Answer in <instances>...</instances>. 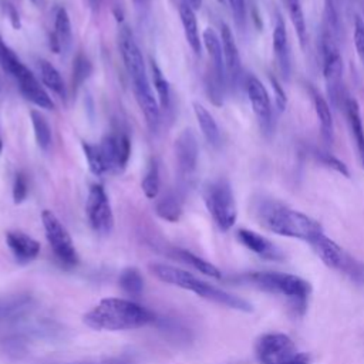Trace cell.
Here are the masks:
<instances>
[{
  "label": "cell",
  "instance_id": "6da1fadb",
  "mask_svg": "<svg viewBox=\"0 0 364 364\" xmlns=\"http://www.w3.org/2000/svg\"><path fill=\"white\" fill-rule=\"evenodd\" d=\"M252 213L264 229L279 236L309 243L323 233V226L318 220L291 209L277 199L263 196L255 199L252 203Z\"/></svg>",
  "mask_w": 364,
  "mask_h": 364
},
{
  "label": "cell",
  "instance_id": "7a4b0ae2",
  "mask_svg": "<svg viewBox=\"0 0 364 364\" xmlns=\"http://www.w3.org/2000/svg\"><path fill=\"white\" fill-rule=\"evenodd\" d=\"M155 320V314L132 300L102 299L84 316V323L94 330L119 331L144 327Z\"/></svg>",
  "mask_w": 364,
  "mask_h": 364
},
{
  "label": "cell",
  "instance_id": "3957f363",
  "mask_svg": "<svg viewBox=\"0 0 364 364\" xmlns=\"http://www.w3.org/2000/svg\"><path fill=\"white\" fill-rule=\"evenodd\" d=\"M235 282L283 299L296 316H303L307 310L311 286L300 276L283 272H246L235 277Z\"/></svg>",
  "mask_w": 364,
  "mask_h": 364
},
{
  "label": "cell",
  "instance_id": "277c9868",
  "mask_svg": "<svg viewBox=\"0 0 364 364\" xmlns=\"http://www.w3.org/2000/svg\"><path fill=\"white\" fill-rule=\"evenodd\" d=\"M338 20L331 0L326 1L324 23L320 37V53L323 60V77L327 87V94L334 107L341 108L347 91L343 85V57L337 43Z\"/></svg>",
  "mask_w": 364,
  "mask_h": 364
},
{
  "label": "cell",
  "instance_id": "5b68a950",
  "mask_svg": "<svg viewBox=\"0 0 364 364\" xmlns=\"http://www.w3.org/2000/svg\"><path fill=\"white\" fill-rule=\"evenodd\" d=\"M149 270L161 282L189 290V291L195 293L196 296L206 299L209 301L218 303L220 306H225V307H229L233 310L245 311V313L253 311V306L247 300H245L236 294H232L229 291H225L219 287H215V286L200 280L199 277L193 276L192 273L182 270L179 267H175L171 264H164V263H154L149 266Z\"/></svg>",
  "mask_w": 364,
  "mask_h": 364
},
{
  "label": "cell",
  "instance_id": "8992f818",
  "mask_svg": "<svg viewBox=\"0 0 364 364\" xmlns=\"http://www.w3.org/2000/svg\"><path fill=\"white\" fill-rule=\"evenodd\" d=\"M318 259L357 286H364V262L358 260L323 233L309 242Z\"/></svg>",
  "mask_w": 364,
  "mask_h": 364
},
{
  "label": "cell",
  "instance_id": "52a82bcc",
  "mask_svg": "<svg viewBox=\"0 0 364 364\" xmlns=\"http://www.w3.org/2000/svg\"><path fill=\"white\" fill-rule=\"evenodd\" d=\"M259 364H310L309 353L299 351L296 343L284 333H264L255 341Z\"/></svg>",
  "mask_w": 364,
  "mask_h": 364
},
{
  "label": "cell",
  "instance_id": "ba28073f",
  "mask_svg": "<svg viewBox=\"0 0 364 364\" xmlns=\"http://www.w3.org/2000/svg\"><path fill=\"white\" fill-rule=\"evenodd\" d=\"M203 200L218 228L229 230L237 219V208L230 182L225 178L209 182L203 191Z\"/></svg>",
  "mask_w": 364,
  "mask_h": 364
},
{
  "label": "cell",
  "instance_id": "9c48e42d",
  "mask_svg": "<svg viewBox=\"0 0 364 364\" xmlns=\"http://www.w3.org/2000/svg\"><path fill=\"white\" fill-rule=\"evenodd\" d=\"M41 220L46 237L57 259L65 266H75L78 263V255L68 230L51 210H43Z\"/></svg>",
  "mask_w": 364,
  "mask_h": 364
},
{
  "label": "cell",
  "instance_id": "30bf717a",
  "mask_svg": "<svg viewBox=\"0 0 364 364\" xmlns=\"http://www.w3.org/2000/svg\"><path fill=\"white\" fill-rule=\"evenodd\" d=\"M85 212L92 230L101 236L111 233L114 228V215L107 192L101 185H92L88 192Z\"/></svg>",
  "mask_w": 364,
  "mask_h": 364
},
{
  "label": "cell",
  "instance_id": "8fae6325",
  "mask_svg": "<svg viewBox=\"0 0 364 364\" xmlns=\"http://www.w3.org/2000/svg\"><path fill=\"white\" fill-rule=\"evenodd\" d=\"M245 88L252 105V111L264 134L273 131V107L266 87L255 75H247L245 80Z\"/></svg>",
  "mask_w": 364,
  "mask_h": 364
},
{
  "label": "cell",
  "instance_id": "7c38bea8",
  "mask_svg": "<svg viewBox=\"0 0 364 364\" xmlns=\"http://www.w3.org/2000/svg\"><path fill=\"white\" fill-rule=\"evenodd\" d=\"M118 40H119V53H121L124 65L132 80V84L148 81L144 55L138 43L135 41L132 31L128 27H122L119 31Z\"/></svg>",
  "mask_w": 364,
  "mask_h": 364
},
{
  "label": "cell",
  "instance_id": "4fadbf2b",
  "mask_svg": "<svg viewBox=\"0 0 364 364\" xmlns=\"http://www.w3.org/2000/svg\"><path fill=\"white\" fill-rule=\"evenodd\" d=\"M107 172L122 171L131 154V142L125 134L105 135L98 144Z\"/></svg>",
  "mask_w": 364,
  "mask_h": 364
},
{
  "label": "cell",
  "instance_id": "5bb4252c",
  "mask_svg": "<svg viewBox=\"0 0 364 364\" xmlns=\"http://www.w3.org/2000/svg\"><path fill=\"white\" fill-rule=\"evenodd\" d=\"M175 158L178 171L183 176H191L198 165L199 146L196 135L192 129H183L175 139Z\"/></svg>",
  "mask_w": 364,
  "mask_h": 364
},
{
  "label": "cell",
  "instance_id": "9a60e30c",
  "mask_svg": "<svg viewBox=\"0 0 364 364\" xmlns=\"http://www.w3.org/2000/svg\"><path fill=\"white\" fill-rule=\"evenodd\" d=\"M236 236L246 249H249L250 252H253L262 259L272 260V262H282L286 257L283 250L276 243H273L272 240H269L267 237L262 236L257 232L242 228L236 232Z\"/></svg>",
  "mask_w": 364,
  "mask_h": 364
},
{
  "label": "cell",
  "instance_id": "2e32d148",
  "mask_svg": "<svg viewBox=\"0 0 364 364\" xmlns=\"http://www.w3.org/2000/svg\"><path fill=\"white\" fill-rule=\"evenodd\" d=\"M272 40H273L272 46H273L276 65L282 74V78L284 81H287L290 78V73H291V53H290L287 30H286L284 21L280 14H277V17H276Z\"/></svg>",
  "mask_w": 364,
  "mask_h": 364
},
{
  "label": "cell",
  "instance_id": "e0dca14e",
  "mask_svg": "<svg viewBox=\"0 0 364 364\" xmlns=\"http://www.w3.org/2000/svg\"><path fill=\"white\" fill-rule=\"evenodd\" d=\"M220 41L223 50L226 78L230 81V84L236 85L242 78V61L235 36L226 23L220 24Z\"/></svg>",
  "mask_w": 364,
  "mask_h": 364
},
{
  "label": "cell",
  "instance_id": "ac0fdd59",
  "mask_svg": "<svg viewBox=\"0 0 364 364\" xmlns=\"http://www.w3.org/2000/svg\"><path fill=\"white\" fill-rule=\"evenodd\" d=\"M341 109L344 112L350 135L354 141L357 159L360 162V166L364 169V127H363L360 105L354 97H350L347 94L341 105Z\"/></svg>",
  "mask_w": 364,
  "mask_h": 364
},
{
  "label": "cell",
  "instance_id": "d6986e66",
  "mask_svg": "<svg viewBox=\"0 0 364 364\" xmlns=\"http://www.w3.org/2000/svg\"><path fill=\"white\" fill-rule=\"evenodd\" d=\"M18 82V88L23 92V95L30 100L33 104H36L40 108L44 109H53L54 101L47 94V91L43 88L37 77L26 67L23 65L17 74L13 77Z\"/></svg>",
  "mask_w": 364,
  "mask_h": 364
},
{
  "label": "cell",
  "instance_id": "ffe728a7",
  "mask_svg": "<svg viewBox=\"0 0 364 364\" xmlns=\"http://www.w3.org/2000/svg\"><path fill=\"white\" fill-rule=\"evenodd\" d=\"M33 309L34 301L28 294H16L0 299V328L24 320Z\"/></svg>",
  "mask_w": 364,
  "mask_h": 364
},
{
  "label": "cell",
  "instance_id": "44dd1931",
  "mask_svg": "<svg viewBox=\"0 0 364 364\" xmlns=\"http://www.w3.org/2000/svg\"><path fill=\"white\" fill-rule=\"evenodd\" d=\"M6 242L14 259L21 264L33 262L40 253V243L24 232L9 230L6 233Z\"/></svg>",
  "mask_w": 364,
  "mask_h": 364
},
{
  "label": "cell",
  "instance_id": "7402d4cb",
  "mask_svg": "<svg viewBox=\"0 0 364 364\" xmlns=\"http://www.w3.org/2000/svg\"><path fill=\"white\" fill-rule=\"evenodd\" d=\"M134 92H135V98L138 101V105L145 117V122L148 125V128L155 132L159 127V121H161V112H159V105L158 101L151 90L149 81L145 82H139V84H134Z\"/></svg>",
  "mask_w": 364,
  "mask_h": 364
},
{
  "label": "cell",
  "instance_id": "603a6c76",
  "mask_svg": "<svg viewBox=\"0 0 364 364\" xmlns=\"http://www.w3.org/2000/svg\"><path fill=\"white\" fill-rule=\"evenodd\" d=\"M202 41L205 44V48L209 54L210 63H212V74L210 77L216 80L219 84L225 85L226 81V71H225V61H223V50H222V41L220 36L216 34V31L212 27L205 28L202 34Z\"/></svg>",
  "mask_w": 364,
  "mask_h": 364
},
{
  "label": "cell",
  "instance_id": "cb8c5ba5",
  "mask_svg": "<svg viewBox=\"0 0 364 364\" xmlns=\"http://www.w3.org/2000/svg\"><path fill=\"white\" fill-rule=\"evenodd\" d=\"M311 92V101L314 107V112L318 119L320 125V132L321 136L326 142H333L334 139V124H333V115H331V108L327 102V100L314 88H310Z\"/></svg>",
  "mask_w": 364,
  "mask_h": 364
},
{
  "label": "cell",
  "instance_id": "d4e9b609",
  "mask_svg": "<svg viewBox=\"0 0 364 364\" xmlns=\"http://www.w3.org/2000/svg\"><path fill=\"white\" fill-rule=\"evenodd\" d=\"M71 21L67 10L64 7L58 9L55 14V23H54V33L50 37V46L54 50V53L67 51L71 46Z\"/></svg>",
  "mask_w": 364,
  "mask_h": 364
},
{
  "label": "cell",
  "instance_id": "484cf974",
  "mask_svg": "<svg viewBox=\"0 0 364 364\" xmlns=\"http://www.w3.org/2000/svg\"><path fill=\"white\" fill-rule=\"evenodd\" d=\"M179 16H181L185 38H186L189 47L192 48V51L195 54H200L202 40H200L199 30H198V20L195 16V10L186 1H183L179 6Z\"/></svg>",
  "mask_w": 364,
  "mask_h": 364
},
{
  "label": "cell",
  "instance_id": "4316f807",
  "mask_svg": "<svg viewBox=\"0 0 364 364\" xmlns=\"http://www.w3.org/2000/svg\"><path fill=\"white\" fill-rule=\"evenodd\" d=\"M168 255L191 267H193L195 270L200 272L202 274H206V276H210V277H215V279H220L222 277V273L220 270L212 264L210 262H206L205 259L193 255L192 252L189 250H185V249H179V247H173L168 252Z\"/></svg>",
  "mask_w": 364,
  "mask_h": 364
},
{
  "label": "cell",
  "instance_id": "83f0119b",
  "mask_svg": "<svg viewBox=\"0 0 364 364\" xmlns=\"http://www.w3.org/2000/svg\"><path fill=\"white\" fill-rule=\"evenodd\" d=\"M193 112L205 139L212 146H218L220 144V131L213 115L199 102H193Z\"/></svg>",
  "mask_w": 364,
  "mask_h": 364
},
{
  "label": "cell",
  "instance_id": "f1b7e54d",
  "mask_svg": "<svg viewBox=\"0 0 364 364\" xmlns=\"http://www.w3.org/2000/svg\"><path fill=\"white\" fill-rule=\"evenodd\" d=\"M155 212L161 219L168 222H178L182 215V203L175 193L169 192L156 202Z\"/></svg>",
  "mask_w": 364,
  "mask_h": 364
},
{
  "label": "cell",
  "instance_id": "f546056e",
  "mask_svg": "<svg viewBox=\"0 0 364 364\" xmlns=\"http://www.w3.org/2000/svg\"><path fill=\"white\" fill-rule=\"evenodd\" d=\"M119 287L131 297H139L144 291V279L136 267H127L119 273Z\"/></svg>",
  "mask_w": 364,
  "mask_h": 364
},
{
  "label": "cell",
  "instance_id": "4dcf8cb0",
  "mask_svg": "<svg viewBox=\"0 0 364 364\" xmlns=\"http://www.w3.org/2000/svg\"><path fill=\"white\" fill-rule=\"evenodd\" d=\"M40 77L44 82V85H47L53 92H55L60 98H65V85L64 81L58 73V70L48 61L41 60L40 61Z\"/></svg>",
  "mask_w": 364,
  "mask_h": 364
},
{
  "label": "cell",
  "instance_id": "1f68e13d",
  "mask_svg": "<svg viewBox=\"0 0 364 364\" xmlns=\"http://www.w3.org/2000/svg\"><path fill=\"white\" fill-rule=\"evenodd\" d=\"M284 3H286L291 24L296 30L299 43L304 48L306 43H307V26H306V18H304V13H303L300 0H284Z\"/></svg>",
  "mask_w": 364,
  "mask_h": 364
},
{
  "label": "cell",
  "instance_id": "d6a6232c",
  "mask_svg": "<svg viewBox=\"0 0 364 364\" xmlns=\"http://www.w3.org/2000/svg\"><path fill=\"white\" fill-rule=\"evenodd\" d=\"M30 118H31V124H33L37 145L44 151L48 149V146L51 144V127H50V124L44 118V115L40 114V111H37V109L30 111Z\"/></svg>",
  "mask_w": 364,
  "mask_h": 364
},
{
  "label": "cell",
  "instance_id": "836d02e7",
  "mask_svg": "<svg viewBox=\"0 0 364 364\" xmlns=\"http://www.w3.org/2000/svg\"><path fill=\"white\" fill-rule=\"evenodd\" d=\"M151 71H152L154 87L156 90V95H158V102H159L161 108L168 109L169 104H171L169 85H168V81L165 80V77L162 75L161 68L158 67V64L154 60H151Z\"/></svg>",
  "mask_w": 364,
  "mask_h": 364
},
{
  "label": "cell",
  "instance_id": "e575fe53",
  "mask_svg": "<svg viewBox=\"0 0 364 364\" xmlns=\"http://www.w3.org/2000/svg\"><path fill=\"white\" fill-rule=\"evenodd\" d=\"M159 166L155 159L149 162V166L145 172V176L141 182L142 192L148 199H155L159 193Z\"/></svg>",
  "mask_w": 364,
  "mask_h": 364
},
{
  "label": "cell",
  "instance_id": "d590c367",
  "mask_svg": "<svg viewBox=\"0 0 364 364\" xmlns=\"http://www.w3.org/2000/svg\"><path fill=\"white\" fill-rule=\"evenodd\" d=\"M311 155H313L314 159H316L317 162H320L321 165H324V166H327V168L336 171L337 173H340V175H343V176H346V178L350 176V172H348L347 165H346L343 161H340L337 156H334L333 154H330L328 151H324V149H320V148H314V149L311 151Z\"/></svg>",
  "mask_w": 364,
  "mask_h": 364
},
{
  "label": "cell",
  "instance_id": "8d00e7d4",
  "mask_svg": "<svg viewBox=\"0 0 364 364\" xmlns=\"http://www.w3.org/2000/svg\"><path fill=\"white\" fill-rule=\"evenodd\" d=\"M0 65L11 77H14L17 71L24 65L20 61V58L16 55V53L3 41L1 34H0Z\"/></svg>",
  "mask_w": 364,
  "mask_h": 364
},
{
  "label": "cell",
  "instance_id": "74e56055",
  "mask_svg": "<svg viewBox=\"0 0 364 364\" xmlns=\"http://www.w3.org/2000/svg\"><path fill=\"white\" fill-rule=\"evenodd\" d=\"M91 71H92V65H91L90 60L82 53H78L77 57L74 58V64H73V87H74V90H77L78 87H81L84 84V81L90 77Z\"/></svg>",
  "mask_w": 364,
  "mask_h": 364
},
{
  "label": "cell",
  "instance_id": "f35d334b",
  "mask_svg": "<svg viewBox=\"0 0 364 364\" xmlns=\"http://www.w3.org/2000/svg\"><path fill=\"white\" fill-rule=\"evenodd\" d=\"M82 149H84V154H85L90 171L95 176H102L104 173H107V168L104 165V161H102V156H101L98 145L82 142Z\"/></svg>",
  "mask_w": 364,
  "mask_h": 364
},
{
  "label": "cell",
  "instance_id": "ab89813d",
  "mask_svg": "<svg viewBox=\"0 0 364 364\" xmlns=\"http://www.w3.org/2000/svg\"><path fill=\"white\" fill-rule=\"evenodd\" d=\"M28 193L27 176L23 172H17L13 183V200L14 203H21Z\"/></svg>",
  "mask_w": 364,
  "mask_h": 364
},
{
  "label": "cell",
  "instance_id": "60d3db41",
  "mask_svg": "<svg viewBox=\"0 0 364 364\" xmlns=\"http://www.w3.org/2000/svg\"><path fill=\"white\" fill-rule=\"evenodd\" d=\"M3 344H4V350L13 355H20V354H24V351H26V341L21 336L13 334V336L4 338Z\"/></svg>",
  "mask_w": 364,
  "mask_h": 364
},
{
  "label": "cell",
  "instance_id": "b9f144b4",
  "mask_svg": "<svg viewBox=\"0 0 364 364\" xmlns=\"http://www.w3.org/2000/svg\"><path fill=\"white\" fill-rule=\"evenodd\" d=\"M354 46L361 63L364 64V23L361 17H357L354 23Z\"/></svg>",
  "mask_w": 364,
  "mask_h": 364
},
{
  "label": "cell",
  "instance_id": "7bdbcfd3",
  "mask_svg": "<svg viewBox=\"0 0 364 364\" xmlns=\"http://www.w3.org/2000/svg\"><path fill=\"white\" fill-rule=\"evenodd\" d=\"M230 7V11L239 26L245 23L246 18V0H226Z\"/></svg>",
  "mask_w": 364,
  "mask_h": 364
},
{
  "label": "cell",
  "instance_id": "ee69618b",
  "mask_svg": "<svg viewBox=\"0 0 364 364\" xmlns=\"http://www.w3.org/2000/svg\"><path fill=\"white\" fill-rule=\"evenodd\" d=\"M269 80H270V84L273 87V91H274V100H276V105L279 107L280 111L286 109V105H287V98H286V92L282 88L280 82L277 81L276 77L273 75H269Z\"/></svg>",
  "mask_w": 364,
  "mask_h": 364
},
{
  "label": "cell",
  "instance_id": "f6af8a7d",
  "mask_svg": "<svg viewBox=\"0 0 364 364\" xmlns=\"http://www.w3.org/2000/svg\"><path fill=\"white\" fill-rule=\"evenodd\" d=\"M4 10H6V14L9 16V18H10V21H11V26L14 27V28H20V17H18V13H17V10L14 9V6L13 4H10V3H4Z\"/></svg>",
  "mask_w": 364,
  "mask_h": 364
},
{
  "label": "cell",
  "instance_id": "bcb514c9",
  "mask_svg": "<svg viewBox=\"0 0 364 364\" xmlns=\"http://www.w3.org/2000/svg\"><path fill=\"white\" fill-rule=\"evenodd\" d=\"M186 3H188L195 11L199 10L200 6H202V0H186Z\"/></svg>",
  "mask_w": 364,
  "mask_h": 364
},
{
  "label": "cell",
  "instance_id": "7dc6e473",
  "mask_svg": "<svg viewBox=\"0 0 364 364\" xmlns=\"http://www.w3.org/2000/svg\"><path fill=\"white\" fill-rule=\"evenodd\" d=\"M82 364H102V361H97V363H82Z\"/></svg>",
  "mask_w": 364,
  "mask_h": 364
},
{
  "label": "cell",
  "instance_id": "c3c4849f",
  "mask_svg": "<svg viewBox=\"0 0 364 364\" xmlns=\"http://www.w3.org/2000/svg\"><path fill=\"white\" fill-rule=\"evenodd\" d=\"M220 4H226V0H218Z\"/></svg>",
  "mask_w": 364,
  "mask_h": 364
},
{
  "label": "cell",
  "instance_id": "681fc988",
  "mask_svg": "<svg viewBox=\"0 0 364 364\" xmlns=\"http://www.w3.org/2000/svg\"><path fill=\"white\" fill-rule=\"evenodd\" d=\"M363 23H364V7H363Z\"/></svg>",
  "mask_w": 364,
  "mask_h": 364
},
{
  "label": "cell",
  "instance_id": "f907efd6",
  "mask_svg": "<svg viewBox=\"0 0 364 364\" xmlns=\"http://www.w3.org/2000/svg\"><path fill=\"white\" fill-rule=\"evenodd\" d=\"M0 152H1V139H0Z\"/></svg>",
  "mask_w": 364,
  "mask_h": 364
},
{
  "label": "cell",
  "instance_id": "816d5d0a",
  "mask_svg": "<svg viewBox=\"0 0 364 364\" xmlns=\"http://www.w3.org/2000/svg\"><path fill=\"white\" fill-rule=\"evenodd\" d=\"M91 1H92V3H97V0H91Z\"/></svg>",
  "mask_w": 364,
  "mask_h": 364
},
{
  "label": "cell",
  "instance_id": "f5cc1de1",
  "mask_svg": "<svg viewBox=\"0 0 364 364\" xmlns=\"http://www.w3.org/2000/svg\"><path fill=\"white\" fill-rule=\"evenodd\" d=\"M134 1H135V3H138V1H139V0H134Z\"/></svg>",
  "mask_w": 364,
  "mask_h": 364
}]
</instances>
